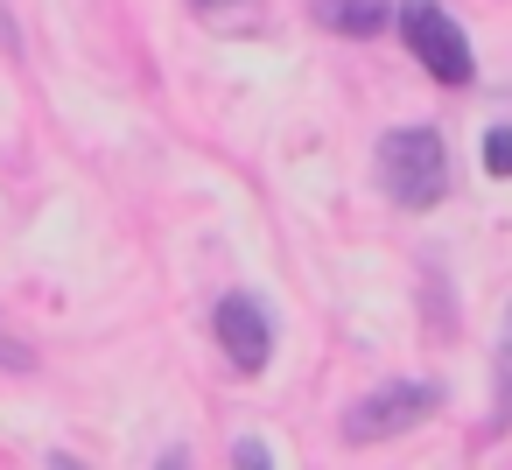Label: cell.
I'll use <instances>...</instances> for the list:
<instances>
[{
  "label": "cell",
  "mask_w": 512,
  "mask_h": 470,
  "mask_svg": "<svg viewBox=\"0 0 512 470\" xmlns=\"http://www.w3.org/2000/svg\"><path fill=\"white\" fill-rule=\"evenodd\" d=\"M379 183L400 211H428L449 197V148L435 127H393L379 141Z\"/></svg>",
  "instance_id": "6da1fadb"
},
{
  "label": "cell",
  "mask_w": 512,
  "mask_h": 470,
  "mask_svg": "<svg viewBox=\"0 0 512 470\" xmlns=\"http://www.w3.org/2000/svg\"><path fill=\"white\" fill-rule=\"evenodd\" d=\"M393 29H400L407 57H421V71H428L435 85H470V78H477L470 43H463V29L449 22L442 0H400V8H393Z\"/></svg>",
  "instance_id": "7a4b0ae2"
},
{
  "label": "cell",
  "mask_w": 512,
  "mask_h": 470,
  "mask_svg": "<svg viewBox=\"0 0 512 470\" xmlns=\"http://www.w3.org/2000/svg\"><path fill=\"white\" fill-rule=\"evenodd\" d=\"M435 407H442V386H435V379H414V386H379V393H365V400L344 414V442H393V435L421 428Z\"/></svg>",
  "instance_id": "3957f363"
},
{
  "label": "cell",
  "mask_w": 512,
  "mask_h": 470,
  "mask_svg": "<svg viewBox=\"0 0 512 470\" xmlns=\"http://www.w3.org/2000/svg\"><path fill=\"white\" fill-rule=\"evenodd\" d=\"M211 330H218V351H225L239 372H267V358H274V323H267V309H260L253 295L232 288V295L218 302Z\"/></svg>",
  "instance_id": "277c9868"
},
{
  "label": "cell",
  "mask_w": 512,
  "mask_h": 470,
  "mask_svg": "<svg viewBox=\"0 0 512 470\" xmlns=\"http://www.w3.org/2000/svg\"><path fill=\"white\" fill-rule=\"evenodd\" d=\"M316 22L330 36H379L393 22V0H316Z\"/></svg>",
  "instance_id": "5b68a950"
},
{
  "label": "cell",
  "mask_w": 512,
  "mask_h": 470,
  "mask_svg": "<svg viewBox=\"0 0 512 470\" xmlns=\"http://www.w3.org/2000/svg\"><path fill=\"white\" fill-rule=\"evenodd\" d=\"M484 176H498V183L512 176V127H491L484 134Z\"/></svg>",
  "instance_id": "8992f818"
},
{
  "label": "cell",
  "mask_w": 512,
  "mask_h": 470,
  "mask_svg": "<svg viewBox=\"0 0 512 470\" xmlns=\"http://www.w3.org/2000/svg\"><path fill=\"white\" fill-rule=\"evenodd\" d=\"M512 428V344L498 351V407H491V435Z\"/></svg>",
  "instance_id": "52a82bcc"
},
{
  "label": "cell",
  "mask_w": 512,
  "mask_h": 470,
  "mask_svg": "<svg viewBox=\"0 0 512 470\" xmlns=\"http://www.w3.org/2000/svg\"><path fill=\"white\" fill-rule=\"evenodd\" d=\"M232 463H246V470H267L274 456H267V442H239V449H232Z\"/></svg>",
  "instance_id": "ba28073f"
},
{
  "label": "cell",
  "mask_w": 512,
  "mask_h": 470,
  "mask_svg": "<svg viewBox=\"0 0 512 470\" xmlns=\"http://www.w3.org/2000/svg\"><path fill=\"white\" fill-rule=\"evenodd\" d=\"M0 365H29V351H8V344H0Z\"/></svg>",
  "instance_id": "9c48e42d"
},
{
  "label": "cell",
  "mask_w": 512,
  "mask_h": 470,
  "mask_svg": "<svg viewBox=\"0 0 512 470\" xmlns=\"http://www.w3.org/2000/svg\"><path fill=\"white\" fill-rule=\"evenodd\" d=\"M197 8H232V0H197Z\"/></svg>",
  "instance_id": "30bf717a"
}]
</instances>
